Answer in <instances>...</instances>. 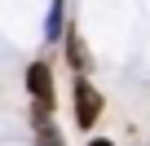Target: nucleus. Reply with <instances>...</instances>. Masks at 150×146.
I'll list each match as a JSON object with an SVG mask.
<instances>
[{
  "mask_svg": "<svg viewBox=\"0 0 150 146\" xmlns=\"http://www.w3.org/2000/svg\"><path fill=\"white\" fill-rule=\"evenodd\" d=\"M75 124H80V128H93L97 124V115H102V93L93 89V80H75Z\"/></svg>",
  "mask_w": 150,
  "mask_h": 146,
  "instance_id": "nucleus-1",
  "label": "nucleus"
},
{
  "mask_svg": "<svg viewBox=\"0 0 150 146\" xmlns=\"http://www.w3.org/2000/svg\"><path fill=\"white\" fill-rule=\"evenodd\" d=\"M27 89H31L35 102H49L53 106V71H49V62H31L27 66Z\"/></svg>",
  "mask_w": 150,
  "mask_h": 146,
  "instance_id": "nucleus-2",
  "label": "nucleus"
},
{
  "mask_svg": "<svg viewBox=\"0 0 150 146\" xmlns=\"http://www.w3.org/2000/svg\"><path fill=\"white\" fill-rule=\"evenodd\" d=\"M66 58H71V66L84 75V66H88V53H84V44H80V36H75V31L66 36Z\"/></svg>",
  "mask_w": 150,
  "mask_h": 146,
  "instance_id": "nucleus-3",
  "label": "nucleus"
},
{
  "mask_svg": "<svg viewBox=\"0 0 150 146\" xmlns=\"http://www.w3.org/2000/svg\"><path fill=\"white\" fill-rule=\"evenodd\" d=\"M44 31H49V40L62 31V0H53V9H49V22H44Z\"/></svg>",
  "mask_w": 150,
  "mask_h": 146,
  "instance_id": "nucleus-4",
  "label": "nucleus"
},
{
  "mask_svg": "<svg viewBox=\"0 0 150 146\" xmlns=\"http://www.w3.org/2000/svg\"><path fill=\"white\" fill-rule=\"evenodd\" d=\"M35 128H40V146H62V137H57V128H53V124L35 120Z\"/></svg>",
  "mask_w": 150,
  "mask_h": 146,
  "instance_id": "nucleus-5",
  "label": "nucleus"
},
{
  "mask_svg": "<svg viewBox=\"0 0 150 146\" xmlns=\"http://www.w3.org/2000/svg\"><path fill=\"white\" fill-rule=\"evenodd\" d=\"M88 146H110V142H106V137H93V142H88Z\"/></svg>",
  "mask_w": 150,
  "mask_h": 146,
  "instance_id": "nucleus-6",
  "label": "nucleus"
}]
</instances>
